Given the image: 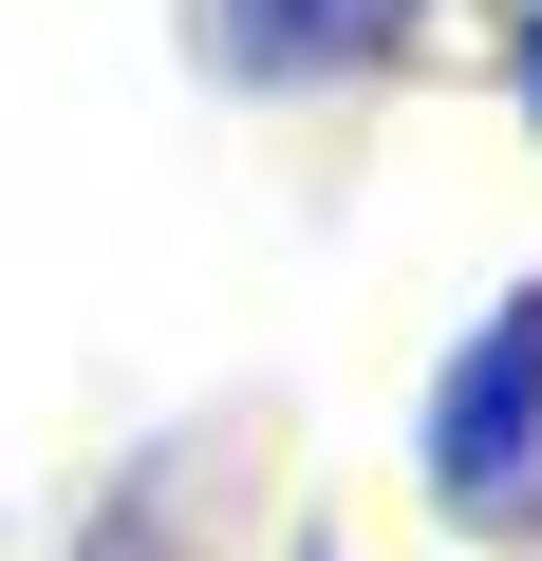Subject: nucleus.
<instances>
[{
  "label": "nucleus",
  "mask_w": 542,
  "mask_h": 561,
  "mask_svg": "<svg viewBox=\"0 0 542 561\" xmlns=\"http://www.w3.org/2000/svg\"><path fill=\"white\" fill-rule=\"evenodd\" d=\"M430 505L449 524H542V280H505V319H468V356L430 375Z\"/></svg>",
  "instance_id": "nucleus-1"
},
{
  "label": "nucleus",
  "mask_w": 542,
  "mask_h": 561,
  "mask_svg": "<svg viewBox=\"0 0 542 561\" xmlns=\"http://www.w3.org/2000/svg\"><path fill=\"white\" fill-rule=\"evenodd\" d=\"M430 20V0H187V57L224 94H300V76H356Z\"/></svg>",
  "instance_id": "nucleus-2"
},
{
  "label": "nucleus",
  "mask_w": 542,
  "mask_h": 561,
  "mask_svg": "<svg viewBox=\"0 0 542 561\" xmlns=\"http://www.w3.org/2000/svg\"><path fill=\"white\" fill-rule=\"evenodd\" d=\"M523 113H542V20H523Z\"/></svg>",
  "instance_id": "nucleus-3"
},
{
  "label": "nucleus",
  "mask_w": 542,
  "mask_h": 561,
  "mask_svg": "<svg viewBox=\"0 0 542 561\" xmlns=\"http://www.w3.org/2000/svg\"><path fill=\"white\" fill-rule=\"evenodd\" d=\"M94 561H150V524H113V542H94Z\"/></svg>",
  "instance_id": "nucleus-4"
}]
</instances>
